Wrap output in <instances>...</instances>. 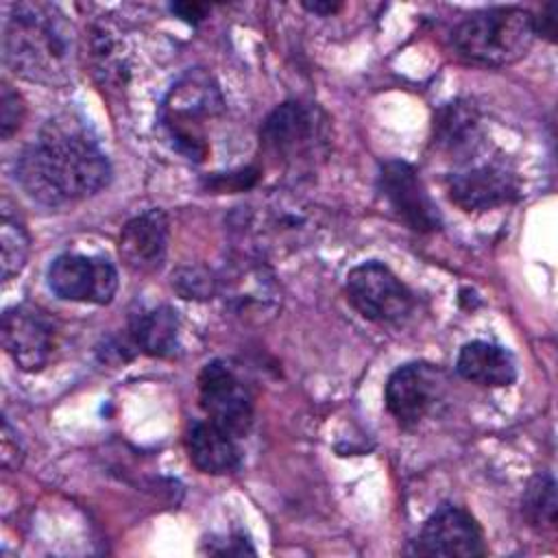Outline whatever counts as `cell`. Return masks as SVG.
<instances>
[{"label": "cell", "instance_id": "1", "mask_svg": "<svg viewBox=\"0 0 558 558\" xmlns=\"http://www.w3.org/2000/svg\"><path fill=\"white\" fill-rule=\"evenodd\" d=\"M15 181L35 203L59 209L107 187L111 163L92 126L78 113L61 111L17 157Z\"/></svg>", "mask_w": 558, "mask_h": 558}, {"label": "cell", "instance_id": "2", "mask_svg": "<svg viewBox=\"0 0 558 558\" xmlns=\"http://www.w3.org/2000/svg\"><path fill=\"white\" fill-rule=\"evenodd\" d=\"M4 63L13 74L59 87L72 81L78 61L74 24L50 2H17L4 22Z\"/></svg>", "mask_w": 558, "mask_h": 558}, {"label": "cell", "instance_id": "3", "mask_svg": "<svg viewBox=\"0 0 558 558\" xmlns=\"http://www.w3.org/2000/svg\"><path fill=\"white\" fill-rule=\"evenodd\" d=\"M225 111V98L216 78L203 70H187L168 92L161 122L172 146L187 159L203 161L209 153L207 126Z\"/></svg>", "mask_w": 558, "mask_h": 558}, {"label": "cell", "instance_id": "4", "mask_svg": "<svg viewBox=\"0 0 558 558\" xmlns=\"http://www.w3.org/2000/svg\"><path fill=\"white\" fill-rule=\"evenodd\" d=\"M536 37L534 15L521 7H493L462 20L453 44L469 61L501 68L519 61Z\"/></svg>", "mask_w": 558, "mask_h": 558}, {"label": "cell", "instance_id": "5", "mask_svg": "<svg viewBox=\"0 0 558 558\" xmlns=\"http://www.w3.org/2000/svg\"><path fill=\"white\" fill-rule=\"evenodd\" d=\"M259 144L264 155L275 163L288 168L310 166L327 150V118L310 102H281L262 122Z\"/></svg>", "mask_w": 558, "mask_h": 558}, {"label": "cell", "instance_id": "6", "mask_svg": "<svg viewBox=\"0 0 558 558\" xmlns=\"http://www.w3.org/2000/svg\"><path fill=\"white\" fill-rule=\"evenodd\" d=\"M349 303L373 323H401L414 310V294L381 262H364L347 275Z\"/></svg>", "mask_w": 558, "mask_h": 558}, {"label": "cell", "instance_id": "7", "mask_svg": "<svg viewBox=\"0 0 558 558\" xmlns=\"http://www.w3.org/2000/svg\"><path fill=\"white\" fill-rule=\"evenodd\" d=\"M198 401L207 418L235 438L244 436L253 425V395L235 371L220 360L203 366Z\"/></svg>", "mask_w": 558, "mask_h": 558}, {"label": "cell", "instance_id": "8", "mask_svg": "<svg viewBox=\"0 0 558 558\" xmlns=\"http://www.w3.org/2000/svg\"><path fill=\"white\" fill-rule=\"evenodd\" d=\"M48 286L59 299L107 305L118 290V270L105 257L63 253L48 268Z\"/></svg>", "mask_w": 558, "mask_h": 558}, {"label": "cell", "instance_id": "9", "mask_svg": "<svg viewBox=\"0 0 558 558\" xmlns=\"http://www.w3.org/2000/svg\"><path fill=\"white\" fill-rule=\"evenodd\" d=\"M2 347L11 360L28 373L41 371L54 349V320L37 305L20 303L2 314Z\"/></svg>", "mask_w": 558, "mask_h": 558}, {"label": "cell", "instance_id": "10", "mask_svg": "<svg viewBox=\"0 0 558 558\" xmlns=\"http://www.w3.org/2000/svg\"><path fill=\"white\" fill-rule=\"evenodd\" d=\"M377 187L388 207L412 231L429 233L440 229V214L427 194L418 172L408 161H386L377 177Z\"/></svg>", "mask_w": 558, "mask_h": 558}, {"label": "cell", "instance_id": "11", "mask_svg": "<svg viewBox=\"0 0 558 558\" xmlns=\"http://www.w3.org/2000/svg\"><path fill=\"white\" fill-rule=\"evenodd\" d=\"M412 554L442 558H473L486 554L484 534L477 521L458 506L436 510L418 532Z\"/></svg>", "mask_w": 558, "mask_h": 558}, {"label": "cell", "instance_id": "12", "mask_svg": "<svg viewBox=\"0 0 558 558\" xmlns=\"http://www.w3.org/2000/svg\"><path fill=\"white\" fill-rule=\"evenodd\" d=\"M449 196L464 211H484L519 196L514 174L495 161L469 163L451 174Z\"/></svg>", "mask_w": 558, "mask_h": 558}, {"label": "cell", "instance_id": "13", "mask_svg": "<svg viewBox=\"0 0 558 558\" xmlns=\"http://www.w3.org/2000/svg\"><path fill=\"white\" fill-rule=\"evenodd\" d=\"M386 408L399 425H416L436 399V371L427 364H403L386 381Z\"/></svg>", "mask_w": 558, "mask_h": 558}, {"label": "cell", "instance_id": "14", "mask_svg": "<svg viewBox=\"0 0 558 558\" xmlns=\"http://www.w3.org/2000/svg\"><path fill=\"white\" fill-rule=\"evenodd\" d=\"M168 216L161 209H148L131 218L120 233V257L133 272H155L168 251Z\"/></svg>", "mask_w": 558, "mask_h": 558}, {"label": "cell", "instance_id": "15", "mask_svg": "<svg viewBox=\"0 0 558 558\" xmlns=\"http://www.w3.org/2000/svg\"><path fill=\"white\" fill-rule=\"evenodd\" d=\"M238 438L211 423L209 418L192 423L185 436L190 462L207 475H225L240 466L242 453L235 442Z\"/></svg>", "mask_w": 558, "mask_h": 558}, {"label": "cell", "instance_id": "16", "mask_svg": "<svg viewBox=\"0 0 558 558\" xmlns=\"http://www.w3.org/2000/svg\"><path fill=\"white\" fill-rule=\"evenodd\" d=\"M458 373L482 386H510L517 379V362L512 353L486 340L466 342L456 360Z\"/></svg>", "mask_w": 558, "mask_h": 558}, {"label": "cell", "instance_id": "17", "mask_svg": "<svg viewBox=\"0 0 558 558\" xmlns=\"http://www.w3.org/2000/svg\"><path fill=\"white\" fill-rule=\"evenodd\" d=\"M129 336L133 344L155 357H170L179 347V318L168 305L142 310L131 316Z\"/></svg>", "mask_w": 558, "mask_h": 558}, {"label": "cell", "instance_id": "18", "mask_svg": "<svg viewBox=\"0 0 558 558\" xmlns=\"http://www.w3.org/2000/svg\"><path fill=\"white\" fill-rule=\"evenodd\" d=\"M434 142L449 155H471L480 144V118L471 102L445 105L434 120Z\"/></svg>", "mask_w": 558, "mask_h": 558}, {"label": "cell", "instance_id": "19", "mask_svg": "<svg viewBox=\"0 0 558 558\" xmlns=\"http://www.w3.org/2000/svg\"><path fill=\"white\" fill-rule=\"evenodd\" d=\"M0 246H2V262H0L2 279L7 281L24 268L31 251V238H28L26 225L7 196H2V205H0Z\"/></svg>", "mask_w": 558, "mask_h": 558}, {"label": "cell", "instance_id": "20", "mask_svg": "<svg viewBox=\"0 0 558 558\" xmlns=\"http://www.w3.org/2000/svg\"><path fill=\"white\" fill-rule=\"evenodd\" d=\"M523 514L534 527L556 525V484L549 473L536 475L523 495Z\"/></svg>", "mask_w": 558, "mask_h": 558}, {"label": "cell", "instance_id": "21", "mask_svg": "<svg viewBox=\"0 0 558 558\" xmlns=\"http://www.w3.org/2000/svg\"><path fill=\"white\" fill-rule=\"evenodd\" d=\"M24 111L26 107L22 96L7 81H2L0 85V137L2 140H9L22 126Z\"/></svg>", "mask_w": 558, "mask_h": 558}, {"label": "cell", "instance_id": "22", "mask_svg": "<svg viewBox=\"0 0 558 558\" xmlns=\"http://www.w3.org/2000/svg\"><path fill=\"white\" fill-rule=\"evenodd\" d=\"M172 286L183 299H207L214 294L216 281L201 268H181L172 275Z\"/></svg>", "mask_w": 558, "mask_h": 558}, {"label": "cell", "instance_id": "23", "mask_svg": "<svg viewBox=\"0 0 558 558\" xmlns=\"http://www.w3.org/2000/svg\"><path fill=\"white\" fill-rule=\"evenodd\" d=\"M0 462H2V469L7 471L20 469L24 462V447L7 418H2V432H0Z\"/></svg>", "mask_w": 558, "mask_h": 558}, {"label": "cell", "instance_id": "24", "mask_svg": "<svg viewBox=\"0 0 558 558\" xmlns=\"http://www.w3.org/2000/svg\"><path fill=\"white\" fill-rule=\"evenodd\" d=\"M170 11L177 13L179 17H183L185 22L196 24L198 20L205 17L207 7L205 4H196V2H174V4H170Z\"/></svg>", "mask_w": 558, "mask_h": 558}, {"label": "cell", "instance_id": "25", "mask_svg": "<svg viewBox=\"0 0 558 558\" xmlns=\"http://www.w3.org/2000/svg\"><path fill=\"white\" fill-rule=\"evenodd\" d=\"M534 31L536 35L547 37L549 41L556 39V17H554V4H547L541 17H534Z\"/></svg>", "mask_w": 558, "mask_h": 558}, {"label": "cell", "instance_id": "26", "mask_svg": "<svg viewBox=\"0 0 558 558\" xmlns=\"http://www.w3.org/2000/svg\"><path fill=\"white\" fill-rule=\"evenodd\" d=\"M303 7L318 15H333L336 11H340L338 2H303Z\"/></svg>", "mask_w": 558, "mask_h": 558}]
</instances>
